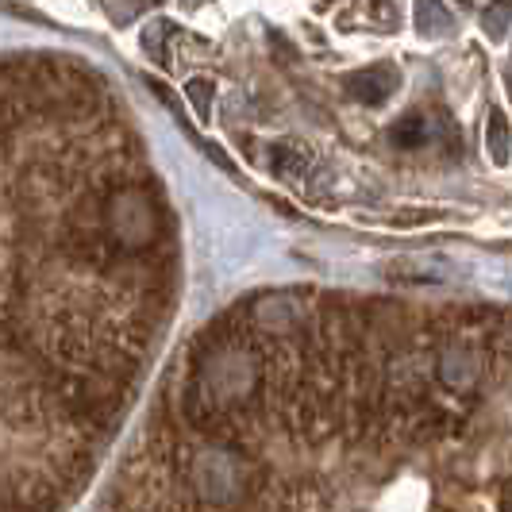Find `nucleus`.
<instances>
[{
	"label": "nucleus",
	"instance_id": "obj_1",
	"mask_svg": "<svg viewBox=\"0 0 512 512\" xmlns=\"http://www.w3.org/2000/svg\"><path fill=\"white\" fill-rule=\"evenodd\" d=\"M401 85V70L397 66H370L359 74L347 77V93L359 104H385Z\"/></svg>",
	"mask_w": 512,
	"mask_h": 512
},
{
	"label": "nucleus",
	"instance_id": "obj_2",
	"mask_svg": "<svg viewBox=\"0 0 512 512\" xmlns=\"http://www.w3.org/2000/svg\"><path fill=\"white\" fill-rule=\"evenodd\" d=\"M412 24L424 39H439V35H451L455 31V16L447 12L443 0H416L412 4Z\"/></svg>",
	"mask_w": 512,
	"mask_h": 512
},
{
	"label": "nucleus",
	"instance_id": "obj_3",
	"mask_svg": "<svg viewBox=\"0 0 512 512\" xmlns=\"http://www.w3.org/2000/svg\"><path fill=\"white\" fill-rule=\"evenodd\" d=\"M486 147L493 166H509L512 158V135H509V116L501 108L489 112V128H486Z\"/></svg>",
	"mask_w": 512,
	"mask_h": 512
},
{
	"label": "nucleus",
	"instance_id": "obj_4",
	"mask_svg": "<svg viewBox=\"0 0 512 512\" xmlns=\"http://www.w3.org/2000/svg\"><path fill=\"white\" fill-rule=\"evenodd\" d=\"M389 143H393V147H405V151L424 147V143H428V124H424L420 116H405V120H397V124L389 128Z\"/></svg>",
	"mask_w": 512,
	"mask_h": 512
},
{
	"label": "nucleus",
	"instance_id": "obj_5",
	"mask_svg": "<svg viewBox=\"0 0 512 512\" xmlns=\"http://www.w3.org/2000/svg\"><path fill=\"white\" fill-rule=\"evenodd\" d=\"M509 24H512V0H493L486 12H482V27H486V35L493 43H501L509 35Z\"/></svg>",
	"mask_w": 512,
	"mask_h": 512
},
{
	"label": "nucleus",
	"instance_id": "obj_6",
	"mask_svg": "<svg viewBox=\"0 0 512 512\" xmlns=\"http://www.w3.org/2000/svg\"><path fill=\"white\" fill-rule=\"evenodd\" d=\"M189 97L197 101L201 116H208V97H212V85H208V81H189Z\"/></svg>",
	"mask_w": 512,
	"mask_h": 512
},
{
	"label": "nucleus",
	"instance_id": "obj_7",
	"mask_svg": "<svg viewBox=\"0 0 512 512\" xmlns=\"http://www.w3.org/2000/svg\"><path fill=\"white\" fill-rule=\"evenodd\" d=\"M501 501H505V505H501V512H512V482L505 486V497H501Z\"/></svg>",
	"mask_w": 512,
	"mask_h": 512
}]
</instances>
